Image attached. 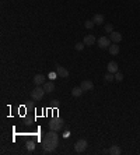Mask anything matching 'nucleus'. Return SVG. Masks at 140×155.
<instances>
[{"label": "nucleus", "instance_id": "nucleus-1", "mask_svg": "<svg viewBox=\"0 0 140 155\" xmlns=\"http://www.w3.org/2000/svg\"><path fill=\"white\" fill-rule=\"evenodd\" d=\"M58 145H59V136L56 134V132L51 130L49 133H46V134L44 136V140H42V148H44V152H45V154L53 152Z\"/></svg>", "mask_w": 140, "mask_h": 155}, {"label": "nucleus", "instance_id": "nucleus-2", "mask_svg": "<svg viewBox=\"0 0 140 155\" xmlns=\"http://www.w3.org/2000/svg\"><path fill=\"white\" fill-rule=\"evenodd\" d=\"M45 90H44V87L41 85H37L34 90L31 91V98L34 101H41L42 98H44V95H45Z\"/></svg>", "mask_w": 140, "mask_h": 155}, {"label": "nucleus", "instance_id": "nucleus-3", "mask_svg": "<svg viewBox=\"0 0 140 155\" xmlns=\"http://www.w3.org/2000/svg\"><path fill=\"white\" fill-rule=\"evenodd\" d=\"M62 127H63V120L62 119H59V117H53V119L49 122V129L53 130V132L62 130Z\"/></svg>", "mask_w": 140, "mask_h": 155}, {"label": "nucleus", "instance_id": "nucleus-4", "mask_svg": "<svg viewBox=\"0 0 140 155\" xmlns=\"http://www.w3.org/2000/svg\"><path fill=\"white\" fill-rule=\"evenodd\" d=\"M87 149V140H84V138H80L74 144V151L77 152V154H81V152H84Z\"/></svg>", "mask_w": 140, "mask_h": 155}, {"label": "nucleus", "instance_id": "nucleus-5", "mask_svg": "<svg viewBox=\"0 0 140 155\" xmlns=\"http://www.w3.org/2000/svg\"><path fill=\"white\" fill-rule=\"evenodd\" d=\"M111 39L108 38V37H100L98 38V46L101 48V49H108L109 46H111Z\"/></svg>", "mask_w": 140, "mask_h": 155}, {"label": "nucleus", "instance_id": "nucleus-6", "mask_svg": "<svg viewBox=\"0 0 140 155\" xmlns=\"http://www.w3.org/2000/svg\"><path fill=\"white\" fill-rule=\"evenodd\" d=\"M55 67H56V74H58L60 78H67V77H69V70H67V69L62 67L60 64H56Z\"/></svg>", "mask_w": 140, "mask_h": 155}, {"label": "nucleus", "instance_id": "nucleus-7", "mask_svg": "<svg viewBox=\"0 0 140 155\" xmlns=\"http://www.w3.org/2000/svg\"><path fill=\"white\" fill-rule=\"evenodd\" d=\"M109 39H111L114 43H119V42L122 41V34H121V32H116V31L111 32V34H109Z\"/></svg>", "mask_w": 140, "mask_h": 155}, {"label": "nucleus", "instance_id": "nucleus-8", "mask_svg": "<svg viewBox=\"0 0 140 155\" xmlns=\"http://www.w3.org/2000/svg\"><path fill=\"white\" fill-rule=\"evenodd\" d=\"M80 87H81V90L86 92V91H91L94 88V84L93 81H88V80H86V81H83L81 84H80Z\"/></svg>", "mask_w": 140, "mask_h": 155}, {"label": "nucleus", "instance_id": "nucleus-9", "mask_svg": "<svg viewBox=\"0 0 140 155\" xmlns=\"http://www.w3.org/2000/svg\"><path fill=\"white\" fill-rule=\"evenodd\" d=\"M32 81H34L35 85H42V84H45V76L44 74H37L32 78Z\"/></svg>", "mask_w": 140, "mask_h": 155}, {"label": "nucleus", "instance_id": "nucleus-10", "mask_svg": "<svg viewBox=\"0 0 140 155\" xmlns=\"http://www.w3.org/2000/svg\"><path fill=\"white\" fill-rule=\"evenodd\" d=\"M95 41H97V39H95L94 35H86L83 42H84V45H86V46H93L94 43H95Z\"/></svg>", "mask_w": 140, "mask_h": 155}, {"label": "nucleus", "instance_id": "nucleus-11", "mask_svg": "<svg viewBox=\"0 0 140 155\" xmlns=\"http://www.w3.org/2000/svg\"><path fill=\"white\" fill-rule=\"evenodd\" d=\"M44 90H45V92H46V94L53 92V91H55L53 81H48V83H45V84H44Z\"/></svg>", "mask_w": 140, "mask_h": 155}, {"label": "nucleus", "instance_id": "nucleus-12", "mask_svg": "<svg viewBox=\"0 0 140 155\" xmlns=\"http://www.w3.org/2000/svg\"><path fill=\"white\" fill-rule=\"evenodd\" d=\"M93 21L95 23V25H101V24H104V21H105V17L102 16V14H95V16L93 17Z\"/></svg>", "mask_w": 140, "mask_h": 155}, {"label": "nucleus", "instance_id": "nucleus-13", "mask_svg": "<svg viewBox=\"0 0 140 155\" xmlns=\"http://www.w3.org/2000/svg\"><path fill=\"white\" fill-rule=\"evenodd\" d=\"M108 73H112V74H115L118 71V63L116 62H109L108 63Z\"/></svg>", "mask_w": 140, "mask_h": 155}, {"label": "nucleus", "instance_id": "nucleus-14", "mask_svg": "<svg viewBox=\"0 0 140 155\" xmlns=\"http://www.w3.org/2000/svg\"><path fill=\"white\" fill-rule=\"evenodd\" d=\"M109 49V53L112 54V56H116V54H119V45H116V43H114V45H111V46L108 48Z\"/></svg>", "mask_w": 140, "mask_h": 155}, {"label": "nucleus", "instance_id": "nucleus-15", "mask_svg": "<svg viewBox=\"0 0 140 155\" xmlns=\"http://www.w3.org/2000/svg\"><path fill=\"white\" fill-rule=\"evenodd\" d=\"M83 90H81V87H74L73 90H71V95L74 96V98H78V96H81L83 95Z\"/></svg>", "mask_w": 140, "mask_h": 155}, {"label": "nucleus", "instance_id": "nucleus-16", "mask_svg": "<svg viewBox=\"0 0 140 155\" xmlns=\"http://www.w3.org/2000/svg\"><path fill=\"white\" fill-rule=\"evenodd\" d=\"M108 151H109V154H111V155H119L121 152H122V151H121V148L118 147V145H112Z\"/></svg>", "mask_w": 140, "mask_h": 155}, {"label": "nucleus", "instance_id": "nucleus-17", "mask_svg": "<svg viewBox=\"0 0 140 155\" xmlns=\"http://www.w3.org/2000/svg\"><path fill=\"white\" fill-rule=\"evenodd\" d=\"M104 80H105L107 83H111V81H114V80H115V76H114L112 73H107V74H105V77H104Z\"/></svg>", "mask_w": 140, "mask_h": 155}, {"label": "nucleus", "instance_id": "nucleus-18", "mask_svg": "<svg viewBox=\"0 0 140 155\" xmlns=\"http://www.w3.org/2000/svg\"><path fill=\"white\" fill-rule=\"evenodd\" d=\"M94 25H95V23H94L93 20H91V21H86V23H84V27H86L87 30H93Z\"/></svg>", "mask_w": 140, "mask_h": 155}, {"label": "nucleus", "instance_id": "nucleus-19", "mask_svg": "<svg viewBox=\"0 0 140 155\" xmlns=\"http://www.w3.org/2000/svg\"><path fill=\"white\" fill-rule=\"evenodd\" d=\"M84 42H78V43H76V50H78V52H81L83 49H84Z\"/></svg>", "mask_w": 140, "mask_h": 155}, {"label": "nucleus", "instance_id": "nucleus-20", "mask_svg": "<svg viewBox=\"0 0 140 155\" xmlns=\"http://www.w3.org/2000/svg\"><path fill=\"white\" fill-rule=\"evenodd\" d=\"M115 80L121 83V81L123 80V74H122V73H119V71H116V73H115Z\"/></svg>", "mask_w": 140, "mask_h": 155}, {"label": "nucleus", "instance_id": "nucleus-21", "mask_svg": "<svg viewBox=\"0 0 140 155\" xmlns=\"http://www.w3.org/2000/svg\"><path fill=\"white\" fill-rule=\"evenodd\" d=\"M105 31L109 32V34L114 32V25H112V24H107V25H105Z\"/></svg>", "mask_w": 140, "mask_h": 155}, {"label": "nucleus", "instance_id": "nucleus-22", "mask_svg": "<svg viewBox=\"0 0 140 155\" xmlns=\"http://www.w3.org/2000/svg\"><path fill=\"white\" fill-rule=\"evenodd\" d=\"M27 148H28L30 151H32V149L35 148V143H34V141H30V143L27 144Z\"/></svg>", "mask_w": 140, "mask_h": 155}, {"label": "nucleus", "instance_id": "nucleus-23", "mask_svg": "<svg viewBox=\"0 0 140 155\" xmlns=\"http://www.w3.org/2000/svg\"><path fill=\"white\" fill-rule=\"evenodd\" d=\"M56 76H58V74H53V73H52V74H51V76H49V77L52 78V80H55V77H56Z\"/></svg>", "mask_w": 140, "mask_h": 155}]
</instances>
